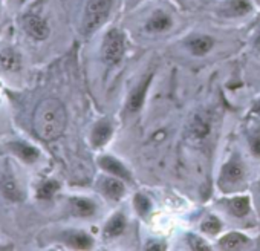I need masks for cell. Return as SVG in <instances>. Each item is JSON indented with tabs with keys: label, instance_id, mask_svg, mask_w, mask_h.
Wrapping results in <instances>:
<instances>
[{
	"label": "cell",
	"instance_id": "1",
	"mask_svg": "<svg viewBox=\"0 0 260 251\" xmlns=\"http://www.w3.org/2000/svg\"><path fill=\"white\" fill-rule=\"evenodd\" d=\"M66 128V110L64 106L55 98H46L40 101L34 112V131L45 140L52 141L58 138Z\"/></svg>",
	"mask_w": 260,
	"mask_h": 251
},
{
	"label": "cell",
	"instance_id": "2",
	"mask_svg": "<svg viewBox=\"0 0 260 251\" xmlns=\"http://www.w3.org/2000/svg\"><path fill=\"white\" fill-rule=\"evenodd\" d=\"M112 7V0H89L86 7V19H84V29L90 33L96 29L104 19L107 17Z\"/></svg>",
	"mask_w": 260,
	"mask_h": 251
},
{
	"label": "cell",
	"instance_id": "3",
	"mask_svg": "<svg viewBox=\"0 0 260 251\" xmlns=\"http://www.w3.org/2000/svg\"><path fill=\"white\" fill-rule=\"evenodd\" d=\"M125 45H124V37L121 33L116 29H112L107 33L103 45V57L109 65H116L124 54Z\"/></svg>",
	"mask_w": 260,
	"mask_h": 251
},
{
	"label": "cell",
	"instance_id": "4",
	"mask_svg": "<svg viewBox=\"0 0 260 251\" xmlns=\"http://www.w3.org/2000/svg\"><path fill=\"white\" fill-rule=\"evenodd\" d=\"M25 29L28 31L29 36H32L37 40H43L49 34L48 23L43 19L37 17V16H28L25 19Z\"/></svg>",
	"mask_w": 260,
	"mask_h": 251
},
{
	"label": "cell",
	"instance_id": "5",
	"mask_svg": "<svg viewBox=\"0 0 260 251\" xmlns=\"http://www.w3.org/2000/svg\"><path fill=\"white\" fill-rule=\"evenodd\" d=\"M150 81H152V75H150V77H146V78L138 84V87L134 90V93L130 95L128 109L132 110V112L141 109V106H143V103H144V98H146V93H147V90H149Z\"/></svg>",
	"mask_w": 260,
	"mask_h": 251
},
{
	"label": "cell",
	"instance_id": "6",
	"mask_svg": "<svg viewBox=\"0 0 260 251\" xmlns=\"http://www.w3.org/2000/svg\"><path fill=\"white\" fill-rule=\"evenodd\" d=\"M100 166H101L106 172L112 173L113 176H118V178H122V179L130 181V173H128L127 169H125L119 161H116L115 158L103 156V158L100 160Z\"/></svg>",
	"mask_w": 260,
	"mask_h": 251
},
{
	"label": "cell",
	"instance_id": "7",
	"mask_svg": "<svg viewBox=\"0 0 260 251\" xmlns=\"http://www.w3.org/2000/svg\"><path fill=\"white\" fill-rule=\"evenodd\" d=\"M0 190H2L4 196L13 202H17L22 199V193H20V189L17 187L16 181L10 176H5L0 179Z\"/></svg>",
	"mask_w": 260,
	"mask_h": 251
},
{
	"label": "cell",
	"instance_id": "8",
	"mask_svg": "<svg viewBox=\"0 0 260 251\" xmlns=\"http://www.w3.org/2000/svg\"><path fill=\"white\" fill-rule=\"evenodd\" d=\"M110 137H112V125L109 122L103 121L95 125V129L92 132V143H93V146L98 147V146L106 144L110 140Z\"/></svg>",
	"mask_w": 260,
	"mask_h": 251
},
{
	"label": "cell",
	"instance_id": "9",
	"mask_svg": "<svg viewBox=\"0 0 260 251\" xmlns=\"http://www.w3.org/2000/svg\"><path fill=\"white\" fill-rule=\"evenodd\" d=\"M170 25H172L170 16H167L164 13H155L152 16V19L149 20V23H147V29L152 31V33H161V31L169 29Z\"/></svg>",
	"mask_w": 260,
	"mask_h": 251
},
{
	"label": "cell",
	"instance_id": "10",
	"mask_svg": "<svg viewBox=\"0 0 260 251\" xmlns=\"http://www.w3.org/2000/svg\"><path fill=\"white\" fill-rule=\"evenodd\" d=\"M0 65L5 71H17L20 68V57L11 49H5L0 52Z\"/></svg>",
	"mask_w": 260,
	"mask_h": 251
},
{
	"label": "cell",
	"instance_id": "11",
	"mask_svg": "<svg viewBox=\"0 0 260 251\" xmlns=\"http://www.w3.org/2000/svg\"><path fill=\"white\" fill-rule=\"evenodd\" d=\"M188 48H190V51L194 55H205L213 48V39H210V37H198V39H193V40H190Z\"/></svg>",
	"mask_w": 260,
	"mask_h": 251
},
{
	"label": "cell",
	"instance_id": "12",
	"mask_svg": "<svg viewBox=\"0 0 260 251\" xmlns=\"http://www.w3.org/2000/svg\"><path fill=\"white\" fill-rule=\"evenodd\" d=\"M103 190L110 199H119L124 195V185L121 181L109 178L103 182Z\"/></svg>",
	"mask_w": 260,
	"mask_h": 251
},
{
	"label": "cell",
	"instance_id": "13",
	"mask_svg": "<svg viewBox=\"0 0 260 251\" xmlns=\"http://www.w3.org/2000/svg\"><path fill=\"white\" fill-rule=\"evenodd\" d=\"M124 228H125V221H124V217H122L121 214H116L115 217H112V219L109 221L104 234H106V237H116V236H119V234L124 231Z\"/></svg>",
	"mask_w": 260,
	"mask_h": 251
},
{
	"label": "cell",
	"instance_id": "14",
	"mask_svg": "<svg viewBox=\"0 0 260 251\" xmlns=\"http://www.w3.org/2000/svg\"><path fill=\"white\" fill-rule=\"evenodd\" d=\"M242 175H243V172H242V167L239 166V164H236V163H230V164H226L225 166V169H223V181L225 182H228V184H236V182H239L240 179H242Z\"/></svg>",
	"mask_w": 260,
	"mask_h": 251
},
{
	"label": "cell",
	"instance_id": "15",
	"mask_svg": "<svg viewBox=\"0 0 260 251\" xmlns=\"http://www.w3.org/2000/svg\"><path fill=\"white\" fill-rule=\"evenodd\" d=\"M72 207H74L75 214H78V216H90V214H93V211H95V205H93L90 201L81 199V198L74 199V201H72Z\"/></svg>",
	"mask_w": 260,
	"mask_h": 251
},
{
	"label": "cell",
	"instance_id": "16",
	"mask_svg": "<svg viewBox=\"0 0 260 251\" xmlns=\"http://www.w3.org/2000/svg\"><path fill=\"white\" fill-rule=\"evenodd\" d=\"M230 208L231 211L236 214V216H245L249 210V201L248 198L245 196H239V198H234L231 202H230Z\"/></svg>",
	"mask_w": 260,
	"mask_h": 251
},
{
	"label": "cell",
	"instance_id": "17",
	"mask_svg": "<svg viewBox=\"0 0 260 251\" xmlns=\"http://www.w3.org/2000/svg\"><path fill=\"white\" fill-rule=\"evenodd\" d=\"M251 10L248 0H233L228 5V16H243Z\"/></svg>",
	"mask_w": 260,
	"mask_h": 251
},
{
	"label": "cell",
	"instance_id": "18",
	"mask_svg": "<svg viewBox=\"0 0 260 251\" xmlns=\"http://www.w3.org/2000/svg\"><path fill=\"white\" fill-rule=\"evenodd\" d=\"M69 243L74 246V248H78V249H87L92 246V240L89 236L83 234V233H75V234H71L69 236Z\"/></svg>",
	"mask_w": 260,
	"mask_h": 251
},
{
	"label": "cell",
	"instance_id": "19",
	"mask_svg": "<svg viewBox=\"0 0 260 251\" xmlns=\"http://www.w3.org/2000/svg\"><path fill=\"white\" fill-rule=\"evenodd\" d=\"M245 242H246V237H245L243 234L231 233V234H226V236L219 242V245L230 249V248H236V246H239V245H242V243H245Z\"/></svg>",
	"mask_w": 260,
	"mask_h": 251
},
{
	"label": "cell",
	"instance_id": "20",
	"mask_svg": "<svg viewBox=\"0 0 260 251\" xmlns=\"http://www.w3.org/2000/svg\"><path fill=\"white\" fill-rule=\"evenodd\" d=\"M17 149V153L19 156L25 158L26 161H34L37 156H39V152L36 149H32L31 146H26V144H20V146H16Z\"/></svg>",
	"mask_w": 260,
	"mask_h": 251
},
{
	"label": "cell",
	"instance_id": "21",
	"mask_svg": "<svg viewBox=\"0 0 260 251\" xmlns=\"http://www.w3.org/2000/svg\"><path fill=\"white\" fill-rule=\"evenodd\" d=\"M57 190H58V184H57L55 181H48V182H45V184L40 187L39 196L43 198V199H48V198H51Z\"/></svg>",
	"mask_w": 260,
	"mask_h": 251
},
{
	"label": "cell",
	"instance_id": "22",
	"mask_svg": "<svg viewBox=\"0 0 260 251\" xmlns=\"http://www.w3.org/2000/svg\"><path fill=\"white\" fill-rule=\"evenodd\" d=\"M135 208H137L141 214H146V213H149V210H150V201H149L146 196H143V195H137V196H135Z\"/></svg>",
	"mask_w": 260,
	"mask_h": 251
},
{
	"label": "cell",
	"instance_id": "23",
	"mask_svg": "<svg viewBox=\"0 0 260 251\" xmlns=\"http://www.w3.org/2000/svg\"><path fill=\"white\" fill-rule=\"evenodd\" d=\"M202 230L208 234H216L220 230V222L216 217H210L208 221L202 224Z\"/></svg>",
	"mask_w": 260,
	"mask_h": 251
},
{
	"label": "cell",
	"instance_id": "24",
	"mask_svg": "<svg viewBox=\"0 0 260 251\" xmlns=\"http://www.w3.org/2000/svg\"><path fill=\"white\" fill-rule=\"evenodd\" d=\"M193 132H194V135H198V137L207 135V134H208V124H207V121H204L202 118H196L194 125H193Z\"/></svg>",
	"mask_w": 260,
	"mask_h": 251
},
{
	"label": "cell",
	"instance_id": "25",
	"mask_svg": "<svg viewBox=\"0 0 260 251\" xmlns=\"http://www.w3.org/2000/svg\"><path fill=\"white\" fill-rule=\"evenodd\" d=\"M190 243H191V246H193L194 249H199V248H204V249H205V248H208L207 243H204L201 239H196V237H191V239H190Z\"/></svg>",
	"mask_w": 260,
	"mask_h": 251
},
{
	"label": "cell",
	"instance_id": "26",
	"mask_svg": "<svg viewBox=\"0 0 260 251\" xmlns=\"http://www.w3.org/2000/svg\"><path fill=\"white\" fill-rule=\"evenodd\" d=\"M251 149L255 155H260V138H254L251 143Z\"/></svg>",
	"mask_w": 260,
	"mask_h": 251
},
{
	"label": "cell",
	"instance_id": "27",
	"mask_svg": "<svg viewBox=\"0 0 260 251\" xmlns=\"http://www.w3.org/2000/svg\"><path fill=\"white\" fill-rule=\"evenodd\" d=\"M254 112H255V113H260V101L254 106Z\"/></svg>",
	"mask_w": 260,
	"mask_h": 251
},
{
	"label": "cell",
	"instance_id": "28",
	"mask_svg": "<svg viewBox=\"0 0 260 251\" xmlns=\"http://www.w3.org/2000/svg\"><path fill=\"white\" fill-rule=\"evenodd\" d=\"M149 248H164V245H149Z\"/></svg>",
	"mask_w": 260,
	"mask_h": 251
},
{
	"label": "cell",
	"instance_id": "29",
	"mask_svg": "<svg viewBox=\"0 0 260 251\" xmlns=\"http://www.w3.org/2000/svg\"><path fill=\"white\" fill-rule=\"evenodd\" d=\"M257 2H258V4H260V0H257Z\"/></svg>",
	"mask_w": 260,
	"mask_h": 251
}]
</instances>
